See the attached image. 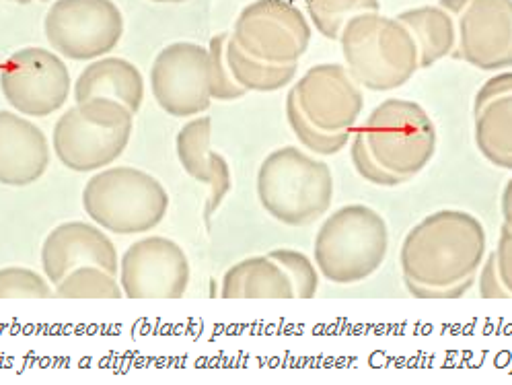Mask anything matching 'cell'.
Instances as JSON below:
<instances>
[{
    "label": "cell",
    "instance_id": "obj_13",
    "mask_svg": "<svg viewBox=\"0 0 512 385\" xmlns=\"http://www.w3.org/2000/svg\"><path fill=\"white\" fill-rule=\"evenodd\" d=\"M151 91L173 118H196L210 108L208 48L192 42L165 46L151 68Z\"/></svg>",
    "mask_w": 512,
    "mask_h": 385
},
{
    "label": "cell",
    "instance_id": "obj_22",
    "mask_svg": "<svg viewBox=\"0 0 512 385\" xmlns=\"http://www.w3.org/2000/svg\"><path fill=\"white\" fill-rule=\"evenodd\" d=\"M210 140H212V120L208 116L190 120L179 130L175 138L177 159L184 171L200 184L210 186Z\"/></svg>",
    "mask_w": 512,
    "mask_h": 385
},
{
    "label": "cell",
    "instance_id": "obj_33",
    "mask_svg": "<svg viewBox=\"0 0 512 385\" xmlns=\"http://www.w3.org/2000/svg\"><path fill=\"white\" fill-rule=\"evenodd\" d=\"M500 210H502V219L504 225L512 231V178L506 182L504 192H502V202H500Z\"/></svg>",
    "mask_w": 512,
    "mask_h": 385
},
{
    "label": "cell",
    "instance_id": "obj_35",
    "mask_svg": "<svg viewBox=\"0 0 512 385\" xmlns=\"http://www.w3.org/2000/svg\"><path fill=\"white\" fill-rule=\"evenodd\" d=\"M13 3H19V5H27V3H33V0H13Z\"/></svg>",
    "mask_w": 512,
    "mask_h": 385
},
{
    "label": "cell",
    "instance_id": "obj_34",
    "mask_svg": "<svg viewBox=\"0 0 512 385\" xmlns=\"http://www.w3.org/2000/svg\"><path fill=\"white\" fill-rule=\"evenodd\" d=\"M153 3H188V0H153Z\"/></svg>",
    "mask_w": 512,
    "mask_h": 385
},
{
    "label": "cell",
    "instance_id": "obj_6",
    "mask_svg": "<svg viewBox=\"0 0 512 385\" xmlns=\"http://www.w3.org/2000/svg\"><path fill=\"white\" fill-rule=\"evenodd\" d=\"M134 114L124 103L95 97L66 110L54 124L52 151L58 161L77 173L112 165L126 151Z\"/></svg>",
    "mask_w": 512,
    "mask_h": 385
},
{
    "label": "cell",
    "instance_id": "obj_3",
    "mask_svg": "<svg viewBox=\"0 0 512 385\" xmlns=\"http://www.w3.org/2000/svg\"><path fill=\"white\" fill-rule=\"evenodd\" d=\"M389 252V227L375 208L348 204L329 215L317 231L313 258L319 274L334 285L371 278Z\"/></svg>",
    "mask_w": 512,
    "mask_h": 385
},
{
    "label": "cell",
    "instance_id": "obj_11",
    "mask_svg": "<svg viewBox=\"0 0 512 385\" xmlns=\"http://www.w3.org/2000/svg\"><path fill=\"white\" fill-rule=\"evenodd\" d=\"M457 25L455 56L480 70L512 68V0H441Z\"/></svg>",
    "mask_w": 512,
    "mask_h": 385
},
{
    "label": "cell",
    "instance_id": "obj_15",
    "mask_svg": "<svg viewBox=\"0 0 512 385\" xmlns=\"http://www.w3.org/2000/svg\"><path fill=\"white\" fill-rule=\"evenodd\" d=\"M89 264L112 274L120 272L116 245L99 225L85 221L62 223L44 239L42 268L52 285H58L70 270Z\"/></svg>",
    "mask_w": 512,
    "mask_h": 385
},
{
    "label": "cell",
    "instance_id": "obj_30",
    "mask_svg": "<svg viewBox=\"0 0 512 385\" xmlns=\"http://www.w3.org/2000/svg\"><path fill=\"white\" fill-rule=\"evenodd\" d=\"M210 173H212V180H210V196L204 208V219L210 221L212 215L218 210V206L223 204V200L227 198V194L233 188V178H231V167L229 161L221 155L212 151L210 153Z\"/></svg>",
    "mask_w": 512,
    "mask_h": 385
},
{
    "label": "cell",
    "instance_id": "obj_28",
    "mask_svg": "<svg viewBox=\"0 0 512 385\" xmlns=\"http://www.w3.org/2000/svg\"><path fill=\"white\" fill-rule=\"evenodd\" d=\"M276 260L288 274L292 287H295L297 299H313L319 291V270L315 262H311L303 252L278 248L268 254Z\"/></svg>",
    "mask_w": 512,
    "mask_h": 385
},
{
    "label": "cell",
    "instance_id": "obj_32",
    "mask_svg": "<svg viewBox=\"0 0 512 385\" xmlns=\"http://www.w3.org/2000/svg\"><path fill=\"white\" fill-rule=\"evenodd\" d=\"M480 287V297L482 299H510V293L504 289L502 280L498 276V268H496V258L494 254L482 264V272H478L475 276Z\"/></svg>",
    "mask_w": 512,
    "mask_h": 385
},
{
    "label": "cell",
    "instance_id": "obj_1",
    "mask_svg": "<svg viewBox=\"0 0 512 385\" xmlns=\"http://www.w3.org/2000/svg\"><path fill=\"white\" fill-rule=\"evenodd\" d=\"M486 229L465 210H438L410 229L399 252L401 276L416 299H461L486 258Z\"/></svg>",
    "mask_w": 512,
    "mask_h": 385
},
{
    "label": "cell",
    "instance_id": "obj_14",
    "mask_svg": "<svg viewBox=\"0 0 512 385\" xmlns=\"http://www.w3.org/2000/svg\"><path fill=\"white\" fill-rule=\"evenodd\" d=\"M290 93L303 116L329 134L352 132L364 110L360 85L340 64L309 68Z\"/></svg>",
    "mask_w": 512,
    "mask_h": 385
},
{
    "label": "cell",
    "instance_id": "obj_8",
    "mask_svg": "<svg viewBox=\"0 0 512 385\" xmlns=\"http://www.w3.org/2000/svg\"><path fill=\"white\" fill-rule=\"evenodd\" d=\"M48 44L68 60H97L120 44L124 17L114 0H56L44 19Z\"/></svg>",
    "mask_w": 512,
    "mask_h": 385
},
{
    "label": "cell",
    "instance_id": "obj_24",
    "mask_svg": "<svg viewBox=\"0 0 512 385\" xmlns=\"http://www.w3.org/2000/svg\"><path fill=\"white\" fill-rule=\"evenodd\" d=\"M307 11L321 35L327 40H340L350 19L379 11V0H307Z\"/></svg>",
    "mask_w": 512,
    "mask_h": 385
},
{
    "label": "cell",
    "instance_id": "obj_12",
    "mask_svg": "<svg viewBox=\"0 0 512 385\" xmlns=\"http://www.w3.org/2000/svg\"><path fill=\"white\" fill-rule=\"evenodd\" d=\"M190 260L173 239H138L120 260V285L128 299H181L190 287Z\"/></svg>",
    "mask_w": 512,
    "mask_h": 385
},
{
    "label": "cell",
    "instance_id": "obj_29",
    "mask_svg": "<svg viewBox=\"0 0 512 385\" xmlns=\"http://www.w3.org/2000/svg\"><path fill=\"white\" fill-rule=\"evenodd\" d=\"M350 159H352V165L358 171L360 178L367 180L373 186L395 188V186L406 184L404 180L397 178V175H393V173H389L387 169H383L375 161V157L371 155V151L367 147V140H364V134L360 130L354 134V140H352V145H350Z\"/></svg>",
    "mask_w": 512,
    "mask_h": 385
},
{
    "label": "cell",
    "instance_id": "obj_25",
    "mask_svg": "<svg viewBox=\"0 0 512 385\" xmlns=\"http://www.w3.org/2000/svg\"><path fill=\"white\" fill-rule=\"evenodd\" d=\"M286 120H288V126L292 128V132H295V136L299 138V143L315 155H323V157L338 155L340 151L346 149L348 140H350V132L329 134V132H323L317 126H313L299 110L295 95L292 93H288V97H286Z\"/></svg>",
    "mask_w": 512,
    "mask_h": 385
},
{
    "label": "cell",
    "instance_id": "obj_10",
    "mask_svg": "<svg viewBox=\"0 0 512 385\" xmlns=\"http://www.w3.org/2000/svg\"><path fill=\"white\" fill-rule=\"evenodd\" d=\"M231 38L249 56L270 64H297L311 42V27L286 0H255L245 7Z\"/></svg>",
    "mask_w": 512,
    "mask_h": 385
},
{
    "label": "cell",
    "instance_id": "obj_23",
    "mask_svg": "<svg viewBox=\"0 0 512 385\" xmlns=\"http://www.w3.org/2000/svg\"><path fill=\"white\" fill-rule=\"evenodd\" d=\"M58 299H122L124 291L116 274L99 266H79L70 270L58 285H54Z\"/></svg>",
    "mask_w": 512,
    "mask_h": 385
},
{
    "label": "cell",
    "instance_id": "obj_31",
    "mask_svg": "<svg viewBox=\"0 0 512 385\" xmlns=\"http://www.w3.org/2000/svg\"><path fill=\"white\" fill-rule=\"evenodd\" d=\"M494 258H496V268H498V276L502 280V285L512 297V231L506 225H502V229H500Z\"/></svg>",
    "mask_w": 512,
    "mask_h": 385
},
{
    "label": "cell",
    "instance_id": "obj_18",
    "mask_svg": "<svg viewBox=\"0 0 512 385\" xmlns=\"http://www.w3.org/2000/svg\"><path fill=\"white\" fill-rule=\"evenodd\" d=\"M72 93L77 103L105 97L124 103L136 114L144 101V79L140 70L124 58H97L79 75Z\"/></svg>",
    "mask_w": 512,
    "mask_h": 385
},
{
    "label": "cell",
    "instance_id": "obj_16",
    "mask_svg": "<svg viewBox=\"0 0 512 385\" xmlns=\"http://www.w3.org/2000/svg\"><path fill=\"white\" fill-rule=\"evenodd\" d=\"M52 149L40 126L17 112L0 110V184L25 188L44 178Z\"/></svg>",
    "mask_w": 512,
    "mask_h": 385
},
{
    "label": "cell",
    "instance_id": "obj_2",
    "mask_svg": "<svg viewBox=\"0 0 512 385\" xmlns=\"http://www.w3.org/2000/svg\"><path fill=\"white\" fill-rule=\"evenodd\" d=\"M258 200L282 225L307 227L334 202V173L329 165L299 147L272 151L258 169Z\"/></svg>",
    "mask_w": 512,
    "mask_h": 385
},
{
    "label": "cell",
    "instance_id": "obj_27",
    "mask_svg": "<svg viewBox=\"0 0 512 385\" xmlns=\"http://www.w3.org/2000/svg\"><path fill=\"white\" fill-rule=\"evenodd\" d=\"M50 280L31 268H0V299H52Z\"/></svg>",
    "mask_w": 512,
    "mask_h": 385
},
{
    "label": "cell",
    "instance_id": "obj_26",
    "mask_svg": "<svg viewBox=\"0 0 512 385\" xmlns=\"http://www.w3.org/2000/svg\"><path fill=\"white\" fill-rule=\"evenodd\" d=\"M227 42L229 33H218L210 40L208 46V83L210 97L216 101H235L247 95L243 87L233 79L227 64Z\"/></svg>",
    "mask_w": 512,
    "mask_h": 385
},
{
    "label": "cell",
    "instance_id": "obj_19",
    "mask_svg": "<svg viewBox=\"0 0 512 385\" xmlns=\"http://www.w3.org/2000/svg\"><path fill=\"white\" fill-rule=\"evenodd\" d=\"M223 299H297L286 270L270 256L247 258L223 276Z\"/></svg>",
    "mask_w": 512,
    "mask_h": 385
},
{
    "label": "cell",
    "instance_id": "obj_4",
    "mask_svg": "<svg viewBox=\"0 0 512 385\" xmlns=\"http://www.w3.org/2000/svg\"><path fill=\"white\" fill-rule=\"evenodd\" d=\"M346 70L371 91L406 85L420 68L418 46L399 19L362 13L346 23L340 35Z\"/></svg>",
    "mask_w": 512,
    "mask_h": 385
},
{
    "label": "cell",
    "instance_id": "obj_7",
    "mask_svg": "<svg viewBox=\"0 0 512 385\" xmlns=\"http://www.w3.org/2000/svg\"><path fill=\"white\" fill-rule=\"evenodd\" d=\"M360 132L375 161L404 182L434 159L436 128L422 105L391 97L371 112Z\"/></svg>",
    "mask_w": 512,
    "mask_h": 385
},
{
    "label": "cell",
    "instance_id": "obj_5",
    "mask_svg": "<svg viewBox=\"0 0 512 385\" xmlns=\"http://www.w3.org/2000/svg\"><path fill=\"white\" fill-rule=\"evenodd\" d=\"M83 208L103 231L116 235L149 233L163 223L169 194L163 184L136 167H105L85 184Z\"/></svg>",
    "mask_w": 512,
    "mask_h": 385
},
{
    "label": "cell",
    "instance_id": "obj_17",
    "mask_svg": "<svg viewBox=\"0 0 512 385\" xmlns=\"http://www.w3.org/2000/svg\"><path fill=\"white\" fill-rule=\"evenodd\" d=\"M475 145L492 165L512 171V73L492 77L475 95Z\"/></svg>",
    "mask_w": 512,
    "mask_h": 385
},
{
    "label": "cell",
    "instance_id": "obj_21",
    "mask_svg": "<svg viewBox=\"0 0 512 385\" xmlns=\"http://www.w3.org/2000/svg\"><path fill=\"white\" fill-rule=\"evenodd\" d=\"M227 64L233 79L247 93H272L292 83L297 75V64H270L243 52L229 35L227 42Z\"/></svg>",
    "mask_w": 512,
    "mask_h": 385
},
{
    "label": "cell",
    "instance_id": "obj_20",
    "mask_svg": "<svg viewBox=\"0 0 512 385\" xmlns=\"http://www.w3.org/2000/svg\"><path fill=\"white\" fill-rule=\"evenodd\" d=\"M408 27L418 46L420 68H430L438 60L449 56L457 46V25L443 7H418L404 11L397 17Z\"/></svg>",
    "mask_w": 512,
    "mask_h": 385
},
{
    "label": "cell",
    "instance_id": "obj_9",
    "mask_svg": "<svg viewBox=\"0 0 512 385\" xmlns=\"http://www.w3.org/2000/svg\"><path fill=\"white\" fill-rule=\"evenodd\" d=\"M70 87L68 66L46 48L17 50L0 70V91L25 118H46L62 110Z\"/></svg>",
    "mask_w": 512,
    "mask_h": 385
}]
</instances>
